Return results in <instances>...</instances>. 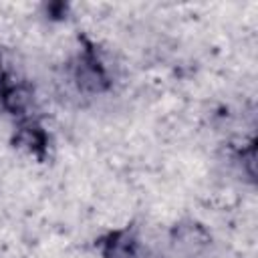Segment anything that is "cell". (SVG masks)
Returning <instances> with one entry per match:
<instances>
[{
    "label": "cell",
    "mask_w": 258,
    "mask_h": 258,
    "mask_svg": "<svg viewBox=\"0 0 258 258\" xmlns=\"http://www.w3.org/2000/svg\"><path fill=\"white\" fill-rule=\"evenodd\" d=\"M4 75H6V64H4V56H2V52H0V81H2Z\"/></svg>",
    "instance_id": "4"
},
{
    "label": "cell",
    "mask_w": 258,
    "mask_h": 258,
    "mask_svg": "<svg viewBox=\"0 0 258 258\" xmlns=\"http://www.w3.org/2000/svg\"><path fill=\"white\" fill-rule=\"evenodd\" d=\"M34 91L30 85H26L24 81L18 79H10V75L6 73L0 81V107L4 113L12 115L16 121L18 119H26L30 117V109L34 107Z\"/></svg>",
    "instance_id": "2"
},
{
    "label": "cell",
    "mask_w": 258,
    "mask_h": 258,
    "mask_svg": "<svg viewBox=\"0 0 258 258\" xmlns=\"http://www.w3.org/2000/svg\"><path fill=\"white\" fill-rule=\"evenodd\" d=\"M212 248V232L198 220H179L167 234V250L173 258H202Z\"/></svg>",
    "instance_id": "1"
},
{
    "label": "cell",
    "mask_w": 258,
    "mask_h": 258,
    "mask_svg": "<svg viewBox=\"0 0 258 258\" xmlns=\"http://www.w3.org/2000/svg\"><path fill=\"white\" fill-rule=\"evenodd\" d=\"M12 145L24 155L40 157L48 149V135L36 119L32 117L18 119L12 129Z\"/></svg>",
    "instance_id": "3"
}]
</instances>
